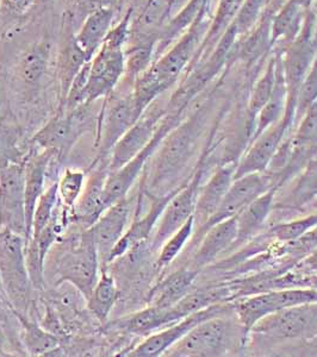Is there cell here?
Instances as JSON below:
<instances>
[{"label":"cell","instance_id":"obj_50","mask_svg":"<svg viewBox=\"0 0 317 357\" xmlns=\"http://www.w3.org/2000/svg\"><path fill=\"white\" fill-rule=\"evenodd\" d=\"M123 0H118L117 6H116V8H119L121 5H122Z\"/></svg>","mask_w":317,"mask_h":357},{"label":"cell","instance_id":"obj_18","mask_svg":"<svg viewBox=\"0 0 317 357\" xmlns=\"http://www.w3.org/2000/svg\"><path fill=\"white\" fill-rule=\"evenodd\" d=\"M59 158L55 151L40 149L34 146L24 158L25 217H27V242L31 237L34 212L37 202L47 188L50 169ZM61 160V158H60ZM62 161V160H61Z\"/></svg>","mask_w":317,"mask_h":357},{"label":"cell","instance_id":"obj_15","mask_svg":"<svg viewBox=\"0 0 317 357\" xmlns=\"http://www.w3.org/2000/svg\"><path fill=\"white\" fill-rule=\"evenodd\" d=\"M202 175L203 169H197L193 178L185 186L177 188L171 199L168 200L149 240L153 252H158L165 241L193 215Z\"/></svg>","mask_w":317,"mask_h":357},{"label":"cell","instance_id":"obj_24","mask_svg":"<svg viewBox=\"0 0 317 357\" xmlns=\"http://www.w3.org/2000/svg\"><path fill=\"white\" fill-rule=\"evenodd\" d=\"M198 269L180 268L165 276L147 293V305L158 307H172L182 301L192 289Z\"/></svg>","mask_w":317,"mask_h":357},{"label":"cell","instance_id":"obj_21","mask_svg":"<svg viewBox=\"0 0 317 357\" xmlns=\"http://www.w3.org/2000/svg\"><path fill=\"white\" fill-rule=\"evenodd\" d=\"M236 166L237 163L229 162L217 168L212 178L198 190L193 212L195 231L202 229L217 211L224 195L235 178Z\"/></svg>","mask_w":317,"mask_h":357},{"label":"cell","instance_id":"obj_1","mask_svg":"<svg viewBox=\"0 0 317 357\" xmlns=\"http://www.w3.org/2000/svg\"><path fill=\"white\" fill-rule=\"evenodd\" d=\"M49 273L54 278L52 286L69 282L89 298L101 274V262L87 229L65 235L54 244L45 259V276Z\"/></svg>","mask_w":317,"mask_h":357},{"label":"cell","instance_id":"obj_33","mask_svg":"<svg viewBox=\"0 0 317 357\" xmlns=\"http://www.w3.org/2000/svg\"><path fill=\"white\" fill-rule=\"evenodd\" d=\"M285 96H286V89H285L284 82H281L279 84L276 82L269 102H266V105L259 112V117L254 124V129H253L252 136L249 138V142L252 143L265 130H267L270 126H274L276 123L279 122V118L284 117Z\"/></svg>","mask_w":317,"mask_h":357},{"label":"cell","instance_id":"obj_46","mask_svg":"<svg viewBox=\"0 0 317 357\" xmlns=\"http://www.w3.org/2000/svg\"><path fill=\"white\" fill-rule=\"evenodd\" d=\"M301 267L308 269L310 272L317 273V249L302 261Z\"/></svg>","mask_w":317,"mask_h":357},{"label":"cell","instance_id":"obj_2","mask_svg":"<svg viewBox=\"0 0 317 357\" xmlns=\"http://www.w3.org/2000/svg\"><path fill=\"white\" fill-rule=\"evenodd\" d=\"M197 139L198 126L196 121L173 128L153 154L154 158L141 181V190L155 197L175 191L173 185L195 155Z\"/></svg>","mask_w":317,"mask_h":357},{"label":"cell","instance_id":"obj_16","mask_svg":"<svg viewBox=\"0 0 317 357\" xmlns=\"http://www.w3.org/2000/svg\"><path fill=\"white\" fill-rule=\"evenodd\" d=\"M109 160H94L86 172V183L82 195L74 205L71 220L80 229H89L105 211L104 188L109 175Z\"/></svg>","mask_w":317,"mask_h":357},{"label":"cell","instance_id":"obj_49","mask_svg":"<svg viewBox=\"0 0 317 357\" xmlns=\"http://www.w3.org/2000/svg\"><path fill=\"white\" fill-rule=\"evenodd\" d=\"M37 1H40L42 4H45V3H49V1H52V0H37Z\"/></svg>","mask_w":317,"mask_h":357},{"label":"cell","instance_id":"obj_36","mask_svg":"<svg viewBox=\"0 0 317 357\" xmlns=\"http://www.w3.org/2000/svg\"><path fill=\"white\" fill-rule=\"evenodd\" d=\"M317 197V160L309 161L305 171L298 178L296 186L288 198L286 205L290 207H302Z\"/></svg>","mask_w":317,"mask_h":357},{"label":"cell","instance_id":"obj_51","mask_svg":"<svg viewBox=\"0 0 317 357\" xmlns=\"http://www.w3.org/2000/svg\"><path fill=\"white\" fill-rule=\"evenodd\" d=\"M0 356H3V355H1V354H0Z\"/></svg>","mask_w":317,"mask_h":357},{"label":"cell","instance_id":"obj_8","mask_svg":"<svg viewBox=\"0 0 317 357\" xmlns=\"http://www.w3.org/2000/svg\"><path fill=\"white\" fill-rule=\"evenodd\" d=\"M179 116L167 114L163 117V122L158 126V131L155 132L154 137L148 143L142 151H140L135 158H131L129 162L124 166L109 172L106 178L105 188H104V206L105 210L112 204L124 199L129 195V192L134 186L138 178L141 176L142 172L146 169L148 161L151 160L158 146L163 142L170 131L178 126Z\"/></svg>","mask_w":317,"mask_h":357},{"label":"cell","instance_id":"obj_30","mask_svg":"<svg viewBox=\"0 0 317 357\" xmlns=\"http://www.w3.org/2000/svg\"><path fill=\"white\" fill-rule=\"evenodd\" d=\"M277 187H273L264 195L258 197L252 203L244 207V210L236 215L237 227H239V236L237 242L247 240L249 236L256 234L265 222L269 218L270 213L272 211L274 195H276Z\"/></svg>","mask_w":317,"mask_h":357},{"label":"cell","instance_id":"obj_5","mask_svg":"<svg viewBox=\"0 0 317 357\" xmlns=\"http://www.w3.org/2000/svg\"><path fill=\"white\" fill-rule=\"evenodd\" d=\"M25 252L24 236L0 229V286L13 311L29 316L36 291L30 280Z\"/></svg>","mask_w":317,"mask_h":357},{"label":"cell","instance_id":"obj_23","mask_svg":"<svg viewBox=\"0 0 317 357\" xmlns=\"http://www.w3.org/2000/svg\"><path fill=\"white\" fill-rule=\"evenodd\" d=\"M239 227L235 217L222 220L204 232L193 256L196 269L205 267L237 242Z\"/></svg>","mask_w":317,"mask_h":357},{"label":"cell","instance_id":"obj_48","mask_svg":"<svg viewBox=\"0 0 317 357\" xmlns=\"http://www.w3.org/2000/svg\"><path fill=\"white\" fill-rule=\"evenodd\" d=\"M310 287L317 289V276H313L309 280Z\"/></svg>","mask_w":317,"mask_h":357},{"label":"cell","instance_id":"obj_19","mask_svg":"<svg viewBox=\"0 0 317 357\" xmlns=\"http://www.w3.org/2000/svg\"><path fill=\"white\" fill-rule=\"evenodd\" d=\"M179 321L182 319L178 318L172 307H158L146 305L145 309L128 313L112 321H106L103 325V330L117 331L131 336L147 337Z\"/></svg>","mask_w":317,"mask_h":357},{"label":"cell","instance_id":"obj_32","mask_svg":"<svg viewBox=\"0 0 317 357\" xmlns=\"http://www.w3.org/2000/svg\"><path fill=\"white\" fill-rule=\"evenodd\" d=\"M126 45L128 47L124 49V57H126L124 82L133 86L135 80L145 70L149 68L152 56L154 54L155 42H131Z\"/></svg>","mask_w":317,"mask_h":357},{"label":"cell","instance_id":"obj_47","mask_svg":"<svg viewBox=\"0 0 317 357\" xmlns=\"http://www.w3.org/2000/svg\"><path fill=\"white\" fill-rule=\"evenodd\" d=\"M307 342V344H308V349L304 350L307 355H314V356H317V335L311 337V338H308V340H304Z\"/></svg>","mask_w":317,"mask_h":357},{"label":"cell","instance_id":"obj_37","mask_svg":"<svg viewBox=\"0 0 317 357\" xmlns=\"http://www.w3.org/2000/svg\"><path fill=\"white\" fill-rule=\"evenodd\" d=\"M59 203L60 200L57 195V180H55L47 186L45 191L42 193L40 199L37 202L35 212H34L31 237L38 235L48 225Z\"/></svg>","mask_w":317,"mask_h":357},{"label":"cell","instance_id":"obj_34","mask_svg":"<svg viewBox=\"0 0 317 357\" xmlns=\"http://www.w3.org/2000/svg\"><path fill=\"white\" fill-rule=\"evenodd\" d=\"M193 234H195V218L192 215L170 238L165 241V243L158 249V254L155 260L158 271L168 267L178 257L187 242L191 240Z\"/></svg>","mask_w":317,"mask_h":357},{"label":"cell","instance_id":"obj_38","mask_svg":"<svg viewBox=\"0 0 317 357\" xmlns=\"http://www.w3.org/2000/svg\"><path fill=\"white\" fill-rule=\"evenodd\" d=\"M291 144L296 148H307L317 151V104L314 102L307 110L304 119L298 126L296 135L293 136Z\"/></svg>","mask_w":317,"mask_h":357},{"label":"cell","instance_id":"obj_40","mask_svg":"<svg viewBox=\"0 0 317 357\" xmlns=\"http://www.w3.org/2000/svg\"><path fill=\"white\" fill-rule=\"evenodd\" d=\"M317 227L316 215H308L302 220H293L288 223L279 224L272 229V235L279 241L293 242L302 238L305 234Z\"/></svg>","mask_w":317,"mask_h":357},{"label":"cell","instance_id":"obj_28","mask_svg":"<svg viewBox=\"0 0 317 357\" xmlns=\"http://www.w3.org/2000/svg\"><path fill=\"white\" fill-rule=\"evenodd\" d=\"M195 45V35H187L185 38L171 49L165 56L161 57L154 66L149 67L151 73L158 82L161 92L166 91L175 84L184 67L186 66Z\"/></svg>","mask_w":317,"mask_h":357},{"label":"cell","instance_id":"obj_12","mask_svg":"<svg viewBox=\"0 0 317 357\" xmlns=\"http://www.w3.org/2000/svg\"><path fill=\"white\" fill-rule=\"evenodd\" d=\"M234 311L232 305L227 303L212 305L207 309L200 310L198 312L192 313L185 317L182 321L175 324L168 325L163 329L151 333L149 336L145 337L143 341L140 342L136 347L131 348L126 356L129 357H158L163 356L167 350L179 342L200 321H207L212 317L227 314Z\"/></svg>","mask_w":317,"mask_h":357},{"label":"cell","instance_id":"obj_29","mask_svg":"<svg viewBox=\"0 0 317 357\" xmlns=\"http://www.w3.org/2000/svg\"><path fill=\"white\" fill-rule=\"evenodd\" d=\"M117 281L109 269H102L91 294L86 299L87 310L98 324L104 325L119 301Z\"/></svg>","mask_w":317,"mask_h":357},{"label":"cell","instance_id":"obj_25","mask_svg":"<svg viewBox=\"0 0 317 357\" xmlns=\"http://www.w3.org/2000/svg\"><path fill=\"white\" fill-rule=\"evenodd\" d=\"M116 10L115 6H103L91 11L75 33L78 45L82 47L89 60L94 59L112 28Z\"/></svg>","mask_w":317,"mask_h":357},{"label":"cell","instance_id":"obj_7","mask_svg":"<svg viewBox=\"0 0 317 357\" xmlns=\"http://www.w3.org/2000/svg\"><path fill=\"white\" fill-rule=\"evenodd\" d=\"M131 93L118 94L117 89L103 99V104L98 114L96 130V146L98 149L97 160H109L111 151L123 135L138 122L142 116Z\"/></svg>","mask_w":317,"mask_h":357},{"label":"cell","instance_id":"obj_26","mask_svg":"<svg viewBox=\"0 0 317 357\" xmlns=\"http://www.w3.org/2000/svg\"><path fill=\"white\" fill-rule=\"evenodd\" d=\"M172 8L171 0H148L135 20L131 18L128 42H156L161 25Z\"/></svg>","mask_w":317,"mask_h":357},{"label":"cell","instance_id":"obj_45","mask_svg":"<svg viewBox=\"0 0 317 357\" xmlns=\"http://www.w3.org/2000/svg\"><path fill=\"white\" fill-rule=\"evenodd\" d=\"M10 316H15V311L13 307L8 305L4 296L0 293V321L6 328V324H10Z\"/></svg>","mask_w":317,"mask_h":357},{"label":"cell","instance_id":"obj_14","mask_svg":"<svg viewBox=\"0 0 317 357\" xmlns=\"http://www.w3.org/2000/svg\"><path fill=\"white\" fill-rule=\"evenodd\" d=\"M0 229L27 238L24 162L11 163L0 174Z\"/></svg>","mask_w":317,"mask_h":357},{"label":"cell","instance_id":"obj_17","mask_svg":"<svg viewBox=\"0 0 317 357\" xmlns=\"http://www.w3.org/2000/svg\"><path fill=\"white\" fill-rule=\"evenodd\" d=\"M166 111L158 109H149L143 112L142 116L138 118V122L131 126L123 137L116 143L114 149L111 151L109 169L115 171L129 162L131 158L142 151L143 148L151 142L154 137L155 132L158 131V126L163 122Z\"/></svg>","mask_w":317,"mask_h":357},{"label":"cell","instance_id":"obj_3","mask_svg":"<svg viewBox=\"0 0 317 357\" xmlns=\"http://www.w3.org/2000/svg\"><path fill=\"white\" fill-rule=\"evenodd\" d=\"M133 8L126 11L117 24L111 28L102 47L91 60L90 77L82 96V104L96 102L110 96L124 77V47L129 36Z\"/></svg>","mask_w":317,"mask_h":357},{"label":"cell","instance_id":"obj_20","mask_svg":"<svg viewBox=\"0 0 317 357\" xmlns=\"http://www.w3.org/2000/svg\"><path fill=\"white\" fill-rule=\"evenodd\" d=\"M289 128L281 119V122L270 126L259 137L251 143L249 151H246L244 158L237 163L235 171V178L252 173L267 172L273 156L276 155L278 148L281 146L284 138L285 131Z\"/></svg>","mask_w":317,"mask_h":357},{"label":"cell","instance_id":"obj_43","mask_svg":"<svg viewBox=\"0 0 317 357\" xmlns=\"http://www.w3.org/2000/svg\"><path fill=\"white\" fill-rule=\"evenodd\" d=\"M36 3L37 0H0V10L11 16H22Z\"/></svg>","mask_w":317,"mask_h":357},{"label":"cell","instance_id":"obj_31","mask_svg":"<svg viewBox=\"0 0 317 357\" xmlns=\"http://www.w3.org/2000/svg\"><path fill=\"white\" fill-rule=\"evenodd\" d=\"M50 45L41 42L29 49L17 66V77L27 87L41 85L48 70Z\"/></svg>","mask_w":317,"mask_h":357},{"label":"cell","instance_id":"obj_41","mask_svg":"<svg viewBox=\"0 0 317 357\" xmlns=\"http://www.w3.org/2000/svg\"><path fill=\"white\" fill-rule=\"evenodd\" d=\"M301 20V6L293 1L283 10L274 22V37L293 36L297 31V26Z\"/></svg>","mask_w":317,"mask_h":357},{"label":"cell","instance_id":"obj_35","mask_svg":"<svg viewBox=\"0 0 317 357\" xmlns=\"http://www.w3.org/2000/svg\"><path fill=\"white\" fill-rule=\"evenodd\" d=\"M86 183V172L77 168H66L57 178V195L64 206L73 210Z\"/></svg>","mask_w":317,"mask_h":357},{"label":"cell","instance_id":"obj_13","mask_svg":"<svg viewBox=\"0 0 317 357\" xmlns=\"http://www.w3.org/2000/svg\"><path fill=\"white\" fill-rule=\"evenodd\" d=\"M136 200L131 197L112 204L87 230L90 232L94 247L97 249L101 262V271L108 266V260L112 249L126 234L134 217Z\"/></svg>","mask_w":317,"mask_h":357},{"label":"cell","instance_id":"obj_39","mask_svg":"<svg viewBox=\"0 0 317 357\" xmlns=\"http://www.w3.org/2000/svg\"><path fill=\"white\" fill-rule=\"evenodd\" d=\"M25 156L17 144L16 132L0 124V174L11 163L24 162Z\"/></svg>","mask_w":317,"mask_h":357},{"label":"cell","instance_id":"obj_6","mask_svg":"<svg viewBox=\"0 0 317 357\" xmlns=\"http://www.w3.org/2000/svg\"><path fill=\"white\" fill-rule=\"evenodd\" d=\"M94 104H82L72 110L57 111V114L34 135L33 146L55 151L59 158L64 160L82 135L97 130L101 107L94 111Z\"/></svg>","mask_w":317,"mask_h":357},{"label":"cell","instance_id":"obj_42","mask_svg":"<svg viewBox=\"0 0 317 357\" xmlns=\"http://www.w3.org/2000/svg\"><path fill=\"white\" fill-rule=\"evenodd\" d=\"M317 99V65L302 84L297 97V114H304Z\"/></svg>","mask_w":317,"mask_h":357},{"label":"cell","instance_id":"obj_27","mask_svg":"<svg viewBox=\"0 0 317 357\" xmlns=\"http://www.w3.org/2000/svg\"><path fill=\"white\" fill-rule=\"evenodd\" d=\"M21 330L18 333L22 348L29 356H49L61 347V338L49 333L33 317L15 312Z\"/></svg>","mask_w":317,"mask_h":357},{"label":"cell","instance_id":"obj_9","mask_svg":"<svg viewBox=\"0 0 317 357\" xmlns=\"http://www.w3.org/2000/svg\"><path fill=\"white\" fill-rule=\"evenodd\" d=\"M317 303V289L313 287L281 289L259 293L236 301L233 305L237 319L247 333L264 317L296 305Z\"/></svg>","mask_w":317,"mask_h":357},{"label":"cell","instance_id":"obj_44","mask_svg":"<svg viewBox=\"0 0 317 357\" xmlns=\"http://www.w3.org/2000/svg\"><path fill=\"white\" fill-rule=\"evenodd\" d=\"M261 3H263V0H249L246 3L244 10H242V13L240 15L241 25L247 26L251 22L254 21L258 10L260 8Z\"/></svg>","mask_w":317,"mask_h":357},{"label":"cell","instance_id":"obj_22","mask_svg":"<svg viewBox=\"0 0 317 357\" xmlns=\"http://www.w3.org/2000/svg\"><path fill=\"white\" fill-rule=\"evenodd\" d=\"M66 26L68 29V33H66L64 45L57 57V82H59L57 110H61L65 105L69 87L72 85L78 73L80 72V69L85 66V63L91 61L75 40V33H73V17L66 16Z\"/></svg>","mask_w":317,"mask_h":357},{"label":"cell","instance_id":"obj_11","mask_svg":"<svg viewBox=\"0 0 317 357\" xmlns=\"http://www.w3.org/2000/svg\"><path fill=\"white\" fill-rule=\"evenodd\" d=\"M273 187L278 188L276 180L269 172L252 173L239 178H234L217 211L207 220V224L198 231H195L193 235L197 236V240H200L209 227L239 215L244 207L252 203L253 200H256L258 197L264 195L265 192L269 191Z\"/></svg>","mask_w":317,"mask_h":357},{"label":"cell","instance_id":"obj_10","mask_svg":"<svg viewBox=\"0 0 317 357\" xmlns=\"http://www.w3.org/2000/svg\"><path fill=\"white\" fill-rule=\"evenodd\" d=\"M251 333L277 341L311 338L317 335V303L279 310L258 321Z\"/></svg>","mask_w":317,"mask_h":357},{"label":"cell","instance_id":"obj_4","mask_svg":"<svg viewBox=\"0 0 317 357\" xmlns=\"http://www.w3.org/2000/svg\"><path fill=\"white\" fill-rule=\"evenodd\" d=\"M230 313L212 317L192 328L185 336L167 350L168 357H219L235 351L247 331Z\"/></svg>","mask_w":317,"mask_h":357}]
</instances>
